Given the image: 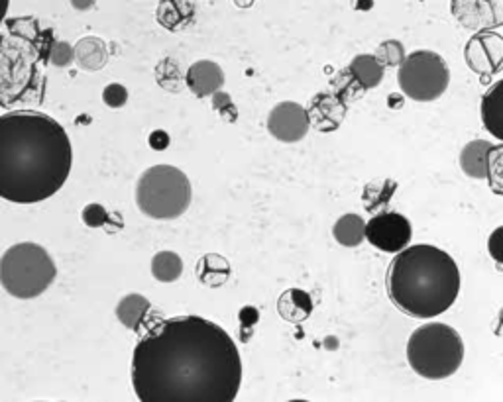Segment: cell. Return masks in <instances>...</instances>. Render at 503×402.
<instances>
[{"label": "cell", "mask_w": 503, "mask_h": 402, "mask_svg": "<svg viewBox=\"0 0 503 402\" xmlns=\"http://www.w3.org/2000/svg\"><path fill=\"white\" fill-rule=\"evenodd\" d=\"M213 104H215V109H216L218 112H221V117H224L226 120H229V114H231L232 120H236V117H239V112H236V109H234V104H232L229 94L216 92L215 99H213Z\"/></svg>", "instance_id": "obj_27"}, {"label": "cell", "mask_w": 503, "mask_h": 402, "mask_svg": "<svg viewBox=\"0 0 503 402\" xmlns=\"http://www.w3.org/2000/svg\"><path fill=\"white\" fill-rule=\"evenodd\" d=\"M490 189L503 197V146H496L490 156Z\"/></svg>", "instance_id": "obj_22"}, {"label": "cell", "mask_w": 503, "mask_h": 402, "mask_svg": "<svg viewBox=\"0 0 503 402\" xmlns=\"http://www.w3.org/2000/svg\"><path fill=\"white\" fill-rule=\"evenodd\" d=\"M183 261L174 252H159L151 260V275L161 283H174L182 277Z\"/></svg>", "instance_id": "obj_21"}, {"label": "cell", "mask_w": 503, "mask_h": 402, "mask_svg": "<svg viewBox=\"0 0 503 402\" xmlns=\"http://www.w3.org/2000/svg\"><path fill=\"white\" fill-rule=\"evenodd\" d=\"M197 277H199V281H201L203 285L213 286V289H216V286H221V285H224L226 281H229L231 265H229V261L224 260L223 255L208 253V255L203 257L201 261H199V265H197Z\"/></svg>", "instance_id": "obj_18"}, {"label": "cell", "mask_w": 503, "mask_h": 402, "mask_svg": "<svg viewBox=\"0 0 503 402\" xmlns=\"http://www.w3.org/2000/svg\"><path fill=\"white\" fill-rule=\"evenodd\" d=\"M488 250H490V255L493 257V261H498L499 265H503V226L496 228L490 234Z\"/></svg>", "instance_id": "obj_26"}, {"label": "cell", "mask_w": 503, "mask_h": 402, "mask_svg": "<svg viewBox=\"0 0 503 402\" xmlns=\"http://www.w3.org/2000/svg\"><path fill=\"white\" fill-rule=\"evenodd\" d=\"M345 114H346V104L343 102V99L335 97V94L322 92L317 99H312L309 117L320 132H332L343 124Z\"/></svg>", "instance_id": "obj_13"}, {"label": "cell", "mask_w": 503, "mask_h": 402, "mask_svg": "<svg viewBox=\"0 0 503 402\" xmlns=\"http://www.w3.org/2000/svg\"><path fill=\"white\" fill-rule=\"evenodd\" d=\"M366 224L362 216L358 214H346L343 218H338V222L332 228V234L340 245L354 247L362 244V239L366 237Z\"/></svg>", "instance_id": "obj_20"}, {"label": "cell", "mask_w": 503, "mask_h": 402, "mask_svg": "<svg viewBox=\"0 0 503 402\" xmlns=\"http://www.w3.org/2000/svg\"><path fill=\"white\" fill-rule=\"evenodd\" d=\"M348 73L358 87L374 89L384 79V65L376 55H358L348 67Z\"/></svg>", "instance_id": "obj_17"}, {"label": "cell", "mask_w": 503, "mask_h": 402, "mask_svg": "<svg viewBox=\"0 0 503 402\" xmlns=\"http://www.w3.org/2000/svg\"><path fill=\"white\" fill-rule=\"evenodd\" d=\"M411 224L403 214L382 213L366 224V239L385 253H402L411 242Z\"/></svg>", "instance_id": "obj_8"}, {"label": "cell", "mask_w": 503, "mask_h": 402, "mask_svg": "<svg viewBox=\"0 0 503 402\" xmlns=\"http://www.w3.org/2000/svg\"><path fill=\"white\" fill-rule=\"evenodd\" d=\"M83 220L91 228H99L109 222V213L101 205H89L83 210Z\"/></svg>", "instance_id": "obj_25"}, {"label": "cell", "mask_w": 503, "mask_h": 402, "mask_svg": "<svg viewBox=\"0 0 503 402\" xmlns=\"http://www.w3.org/2000/svg\"><path fill=\"white\" fill-rule=\"evenodd\" d=\"M460 271L452 257L434 245H411L397 253L387 271V294L413 318H434L457 302Z\"/></svg>", "instance_id": "obj_3"}, {"label": "cell", "mask_w": 503, "mask_h": 402, "mask_svg": "<svg viewBox=\"0 0 503 402\" xmlns=\"http://www.w3.org/2000/svg\"><path fill=\"white\" fill-rule=\"evenodd\" d=\"M73 149L68 132L42 112L0 117V197L34 205L53 197L69 177Z\"/></svg>", "instance_id": "obj_2"}, {"label": "cell", "mask_w": 503, "mask_h": 402, "mask_svg": "<svg viewBox=\"0 0 503 402\" xmlns=\"http://www.w3.org/2000/svg\"><path fill=\"white\" fill-rule=\"evenodd\" d=\"M464 60L483 79L503 71V36L493 30L472 36L464 50Z\"/></svg>", "instance_id": "obj_9"}, {"label": "cell", "mask_w": 503, "mask_h": 402, "mask_svg": "<svg viewBox=\"0 0 503 402\" xmlns=\"http://www.w3.org/2000/svg\"><path fill=\"white\" fill-rule=\"evenodd\" d=\"M311 126L309 112L297 102H280L268 117V130L275 140L296 143L307 136Z\"/></svg>", "instance_id": "obj_10"}, {"label": "cell", "mask_w": 503, "mask_h": 402, "mask_svg": "<svg viewBox=\"0 0 503 402\" xmlns=\"http://www.w3.org/2000/svg\"><path fill=\"white\" fill-rule=\"evenodd\" d=\"M289 402H309V400H289Z\"/></svg>", "instance_id": "obj_30"}, {"label": "cell", "mask_w": 503, "mask_h": 402, "mask_svg": "<svg viewBox=\"0 0 503 402\" xmlns=\"http://www.w3.org/2000/svg\"><path fill=\"white\" fill-rule=\"evenodd\" d=\"M136 203L142 213L150 218H177L191 205V183L177 167H150L138 181Z\"/></svg>", "instance_id": "obj_6"}, {"label": "cell", "mask_w": 503, "mask_h": 402, "mask_svg": "<svg viewBox=\"0 0 503 402\" xmlns=\"http://www.w3.org/2000/svg\"><path fill=\"white\" fill-rule=\"evenodd\" d=\"M185 81H187V87L191 89L195 97L199 99L215 97V94L223 89L224 73L215 61L201 60L189 67Z\"/></svg>", "instance_id": "obj_12"}, {"label": "cell", "mask_w": 503, "mask_h": 402, "mask_svg": "<svg viewBox=\"0 0 503 402\" xmlns=\"http://www.w3.org/2000/svg\"><path fill=\"white\" fill-rule=\"evenodd\" d=\"M278 312L283 320L291 324L305 322L312 312L311 296L301 289H288L278 299Z\"/></svg>", "instance_id": "obj_16"}, {"label": "cell", "mask_w": 503, "mask_h": 402, "mask_svg": "<svg viewBox=\"0 0 503 402\" xmlns=\"http://www.w3.org/2000/svg\"><path fill=\"white\" fill-rule=\"evenodd\" d=\"M150 312V301L142 294H128L117 306L118 320L130 330H138Z\"/></svg>", "instance_id": "obj_19"}, {"label": "cell", "mask_w": 503, "mask_h": 402, "mask_svg": "<svg viewBox=\"0 0 503 402\" xmlns=\"http://www.w3.org/2000/svg\"><path fill=\"white\" fill-rule=\"evenodd\" d=\"M402 91L417 102H431L449 89L450 71L444 60L434 52H413L397 73Z\"/></svg>", "instance_id": "obj_7"}, {"label": "cell", "mask_w": 503, "mask_h": 402, "mask_svg": "<svg viewBox=\"0 0 503 402\" xmlns=\"http://www.w3.org/2000/svg\"><path fill=\"white\" fill-rule=\"evenodd\" d=\"M377 60L384 67L385 65H403V61L407 60L405 53H403V45L400 42H385L379 45L377 50Z\"/></svg>", "instance_id": "obj_23"}, {"label": "cell", "mask_w": 503, "mask_h": 402, "mask_svg": "<svg viewBox=\"0 0 503 402\" xmlns=\"http://www.w3.org/2000/svg\"><path fill=\"white\" fill-rule=\"evenodd\" d=\"M407 361L425 379L441 381L457 373L464 361L460 334L441 322L417 328L407 342Z\"/></svg>", "instance_id": "obj_4"}, {"label": "cell", "mask_w": 503, "mask_h": 402, "mask_svg": "<svg viewBox=\"0 0 503 402\" xmlns=\"http://www.w3.org/2000/svg\"><path fill=\"white\" fill-rule=\"evenodd\" d=\"M150 146L154 149H166L169 146V136L164 130H158L150 136Z\"/></svg>", "instance_id": "obj_29"}, {"label": "cell", "mask_w": 503, "mask_h": 402, "mask_svg": "<svg viewBox=\"0 0 503 402\" xmlns=\"http://www.w3.org/2000/svg\"><path fill=\"white\" fill-rule=\"evenodd\" d=\"M52 61L55 65H68L71 61V47L68 44H55L52 52Z\"/></svg>", "instance_id": "obj_28"}, {"label": "cell", "mask_w": 503, "mask_h": 402, "mask_svg": "<svg viewBox=\"0 0 503 402\" xmlns=\"http://www.w3.org/2000/svg\"><path fill=\"white\" fill-rule=\"evenodd\" d=\"M55 263L42 245L16 244L0 261V281L4 291L16 299L30 301L40 296L55 279Z\"/></svg>", "instance_id": "obj_5"}, {"label": "cell", "mask_w": 503, "mask_h": 402, "mask_svg": "<svg viewBox=\"0 0 503 402\" xmlns=\"http://www.w3.org/2000/svg\"><path fill=\"white\" fill-rule=\"evenodd\" d=\"M140 402H234L242 359L231 334L201 316H177L151 326L132 356Z\"/></svg>", "instance_id": "obj_1"}, {"label": "cell", "mask_w": 503, "mask_h": 402, "mask_svg": "<svg viewBox=\"0 0 503 402\" xmlns=\"http://www.w3.org/2000/svg\"><path fill=\"white\" fill-rule=\"evenodd\" d=\"M102 100L110 109H120V107H125L128 100V91L122 87V84H109V87L102 92Z\"/></svg>", "instance_id": "obj_24"}, {"label": "cell", "mask_w": 503, "mask_h": 402, "mask_svg": "<svg viewBox=\"0 0 503 402\" xmlns=\"http://www.w3.org/2000/svg\"><path fill=\"white\" fill-rule=\"evenodd\" d=\"M496 146L486 140H474L460 151V167L472 179H488L490 156Z\"/></svg>", "instance_id": "obj_14"}, {"label": "cell", "mask_w": 503, "mask_h": 402, "mask_svg": "<svg viewBox=\"0 0 503 402\" xmlns=\"http://www.w3.org/2000/svg\"><path fill=\"white\" fill-rule=\"evenodd\" d=\"M452 12L472 30L491 32L503 24V3H452Z\"/></svg>", "instance_id": "obj_11"}, {"label": "cell", "mask_w": 503, "mask_h": 402, "mask_svg": "<svg viewBox=\"0 0 503 402\" xmlns=\"http://www.w3.org/2000/svg\"><path fill=\"white\" fill-rule=\"evenodd\" d=\"M482 122L493 138L503 141V79L493 83L482 97Z\"/></svg>", "instance_id": "obj_15"}]
</instances>
